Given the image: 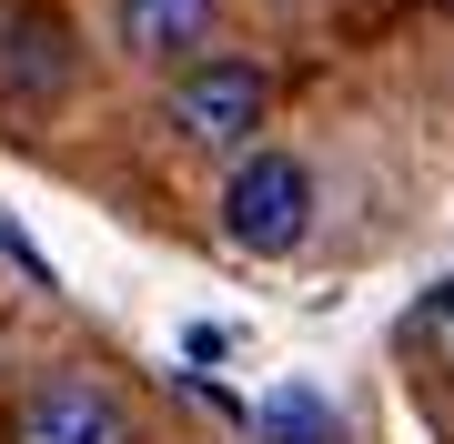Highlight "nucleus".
Segmentation results:
<instances>
[{
    "mask_svg": "<svg viewBox=\"0 0 454 444\" xmlns=\"http://www.w3.org/2000/svg\"><path fill=\"white\" fill-rule=\"evenodd\" d=\"M121 11V51H142V61H192L212 41V11L223 0H112Z\"/></svg>",
    "mask_w": 454,
    "mask_h": 444,
    "instance_id": "4",
    "label": "nucleus"
},
{
    "mask_svg": "<svg viewBox=\"0 0 454 444\" xmlns=\"http://www.w3.org/2000/svg\"><path fill=\"white\" fill-rule=\"evenodd\" d=\"M61 71H71V51H61V20L20 11V31H11V101H41V91H61Z\"/></svg>",
    "mask_w": 454,
    "mask_h": 444,
    "instance_id": "5",
    "label": "nucleus"
},
{
    "mask_svg": "<svg viewBox=\"0 0 454 444\" xmlns=\"http://www.w3.org/2000/svg\"><path fill=\"white\" fill-rule=\"evenodd\" d=\"M223 232H232L243 253H262V263L293 253V243L313 232V172L293 162V152H243L232 182H223Z\"/></svg>",
    "mask_w": 454,
    "mask_h": 444,
    "instance_id": "1",
    "label": "nucleus"
},
{
    "mask_svg": "<svg viewBox=\"0 0 454 444\" xmlns=\"http://www.w3.org/2000/svg\"><path fill=\"white\" fill-rule=\"evenodd\" d=\"M414 344H424V354H434L444 374H454V283H434V293L414 303Z\"/></svg>",
    "mask_w": 454,
    "mask_h": 444,
    "instance_id": "7",
    "label": "nucleus"
},
{
    "mask_svg": "<svg viewBox=\"0 0 454 444\" xmlns=\"http://www.w3.org/2000/svg\"><path fill=\"white\" fill-rule=\"evenodd\" d=\"M434 11H454V0H434Z\"/></svg>",
    "mask_w": 454,
    "mask_h": 444,
    "instance_id": "8",
    "label": "nucleus"
},
{
    "mask_svg": "<svg viewBox=\"0 0 454 444\" xmlns=\"http://www.w3.org/2000/svg\"><path fill=\"white\" fill-rule=\"evenodd\" d=\"M253 434H262V444H333V414H324V394H303V384H283V394H262Z\"/></svg>",
    "mask_w": 454,
    "mask_h": 444,
    "instance_id": "6",
    "label": "nucleus"
},
{
    "mask_svg": "<svg viewBox=\"0 0 454 444\" xmlns=\"http://www.w3.org/2000/svg\"><path fill=\"white\" fill-rule=\"evenodd\" d=\"M11 444H131V414L91 374H51L11 404Z\"/></svg>",
    "mask_w": 454,
    "mask_h": 444,
    "instance_id": "3",
    "label": "nucleus"
},
{
    "mask_svg": "<svg viewBox=\"0 0 454 444\" xmlns=\"http://www.w3.org/2000/svg\"><path fill=\"white\" fill-rule=\"evenodd\" d=\"M262 112H273V82L253 61H192L172 82V101H162L172 142H192V152H253Z\"/></svg>",
    "mask_w": 454,
    "mask_h": 444,
    "instance_id": "2",
    "label": "nucleus"
}]
</instances>
